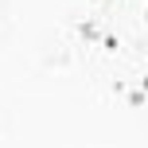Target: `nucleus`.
Masks as SVG:
<instances>
[]
</instances>
